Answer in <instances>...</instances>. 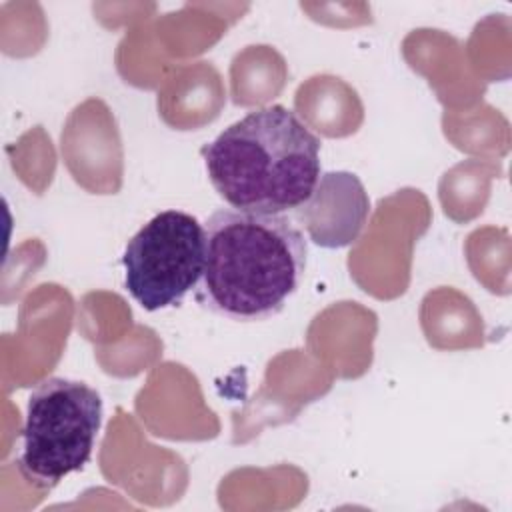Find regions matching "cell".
<instances>
[{"label":"cell","mask_w":512,"mask_h":512,"mask_svg":"<svg viewBox=\"0 0 512 512\" xmlns=\"http://www.w3.org/2000/svg\"><path fill=\"white\" fill-rule=\"evenodd\" d=\"M122 266L124 286L144 310L176 306L200 282L204 226L188 212L164 210L128 240Z\"/></svg>","instance_id":"277c9868"},{"label":"cell","mask_w":512,"mask_h":512,"mask_svg":"<svg viewBox=\"0 0 512 512\" xmlns=\"http://www.w3.org/2000/svg\"><path fill=\"white\" fill-rule=\"evenodd\" d=\"M308 262L302 230L284 214L224 208L204 224L202 308L234 322H262L298 292Z\"/></svg>","instance_id":"6da1fadb"},{"label":"cell","mask_w":512,"mask_h":512,"mask_svg":"<svg viewBox=\"0 0 512 512\" xmlns=\"http://www.w3.org/2000/svg\"><path fill=\"white\" fill-rule=\"evenodd\" d=\"M100 394L80 380L50 376L26 404L18 470L32 486L50 490L82 470L102 424Z\"/></svg>","instance_id":"3957f363"},{"label":"cell","mask_w":512,"mask_h":512,"mask_svg":"<svg viewBox=\"0 0 512 512\" xmlns=\"http://www.w3.org/2000/svg\"><path fill=\"white\" fill-rule=\"evenodd\" d=\"M370 216V198L362 180L346 170L320 174L312 194L294 210V218L320 248H344L358 240Z\"/></svg>","instance_id":"5b68a950"},{"label":"cell","mask_w":512,"mask_h":512,"mask_svg":"<svg viewBox=\"0 0 512 512\" xmlns=\"http://www.w3.org/2000/svg\"><path fill=\"white\" fill-rule=\"evenodd\" d=\"M208 178L234 210L284 214L320 178V138L286 106L248 112L202 148Z\"/></svg>","instance_id":"7a4b0ae2"}]
</instances>
